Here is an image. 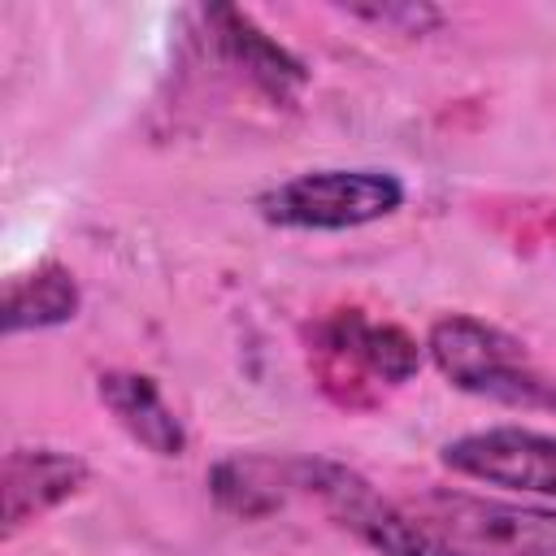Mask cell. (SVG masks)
Segmentation results:
<instances>
[{"label": "cell", "instance_id": "6da1fadb", "mask_svg": "<svg viewBox=\"0 0 556 556\" xmlns=\"http://www.w3.org/2000/svg\"><path fill=\"white\" fill-rule=\"evenodd\" d=\"M308 369L317 387L343 408H369L387 387H404L426 365V343L395 321H378L365 308H330L304 326Z\"/></svg>", "mask_w": 556, "mask_h": 556}, {"label": "cell", "instance_id": "7a4b0ae2", "mask_svg": "<svg viewBox=\"0 0 556 556\" xmlns=\"http://www.w3.org/2000/svg\"><path fill=\"white\" fill-rule=\"evenodd\" d=\"M295 495L313 500L334 530L374 556H473L447 539L413 500L382 495L356 465L334 456H295Z\"/></svg>", "mask_w": 556, "mask_h": 556}, {"label": "cell", "instance_id": "3957f363", "mask_svg": "<svg viewBox=\"0 0 556 556\" xmlns=\"http://www.w3.org/2000/svg\"><path fill=\"white\" fill-rule=\"evenodd\" d=\"M426 361L439 378L473 400L556 417V378L526 352L517 334L473 313H443L426 326Z\"/></svg>", "mask_w": 556, "mask_h": 556}, {"label": "cell", "instance_id": "277c9868", "mask_svg": "<svg viewBox=\"0 0 556 556\" xmlns=\"http://www.w3.org/2000/svg\"><path fill=\"white\" fill-rule=\"evenodd\" d=\"M408 187L395 169L378 165H326V169H304L282 182H269L256 195L261 222L278 230H361L374 222H387L404 208Z\"/></svg>", "mask_w": 556, "mask_h": 556}, {"label": "cell", "instance_id": "5b68a950", "mask_svg": "<svg viewBox=\"0 0 556 556\" xmlns=\"http://www.w3.org/2000/svg\"><path fill=\"white\" fill-rule=\"evenodd\" d=\"M413 504L473 556H556V504L469 495L456 486L421 491Z\"/></svg>", "mask_w": 556, "mask_h": 556}, {"label": "cell", "instance_id": "8992f818", "mask_svg": "<svg viewBox=\"0 0 556 556\" xmlns=\"http://www.w3.org/2000/svg\"><path fill=\"white\" fill-rule=\"evenodd\" d=\"M439 465L456 478L556 504V430H534L517 421L465 430L439 447Z\"/></svg>", "mask_w": 556, "mask_h": 556}, {"label": "cell", "instance_id": "52a82bcc", "mask_svg": "<svg viewBox=\"0 0 556 556\" xmlns=\"http://www.w3.org/2000/svg\"><path fill=\"white\" fill-rule=\"evenodd\" d=\"M200 22L217 61L235 70L256 96L287 109L300 100V91L308 87V65L287 43H278L265 26H256L252 13L235 4H213V9H200Z\"/></svg>", "mask_w": 556, "mask_h": 556}, {"label": "cell", "instance_id": "ba28073f", "mask_svg": "<svg viewBox=\"0 0 556 556\" xmlns=\"http://www.w3.org/2000/svg\"><path fill=\"white\" fill-rule=\"evenodd\" d=\"M91 482V465L70 447H9L0 465V534L13 543L22 530L39 526L48 513L70 504Z\"/></svg>", "mask_w": 556, "mask_h": 556}, {"label": "cell", "instance_id": "9c48e42d", "mask_svg": "<svg viewBox=\"0 0 556 556\" xmlns=\"http://www.w3.org/2000/svg\"><path fill=\"white\" fill-rule=\"evenodd\" d=\"M96 400L104 404V413L126 430L130 443H139L143 452L161 456V460H178L191 443L178 408L165 400L161 382L152 374L139 369H100L96 374Z\"/></svg>", "mask_w": 556, "mask_h": 556}, {"label": "cell", "instance_id": "30bf717a", "mask_svg": "<svg viewBox=\"0 0 556 556\" xmlns=\"http://www.w3.org/2000/svg\"><path fill=\"white\" fill-rule=\"evenodd\" d=\"M208 495L222 513L239 521L274 517L295 495V456L274 452H230L208 469Z\"/></svg>", "mask_w": 556, "mask_h": 556}, {"label": "cell", "instance_id": "8fae6325", "mask_svg": "<svg viewBox=\"0 0 556 556\" xmlns=\"http://www.w3.org/2000/svg\"><path fill=\"white\" fill-rule=\"evenodd\" d=\"M83 308V287L70 265L61 261H39L26 274H13L4 282V304H0V330L4 339L35 334V330H56L70 326Z\"/></svg>", "mask_w": 556, "mask_h": 556}, {"label": "cell", "instance_id": "7c38bea8", "mask_svg": "<svg viewBox=\"0 0 556 556\" xmlns=\"http://www.w3.org/2000/svg\"><path fill=\"white\" fill-rule=\"evenodd\" d=\"M343 13L356 22H369L387 35H408V39L434 35L447 22V13L430 0H369V4H343Z\"/></svg>", "mask_w": 556, "mask_h": 556}]
</instances>
